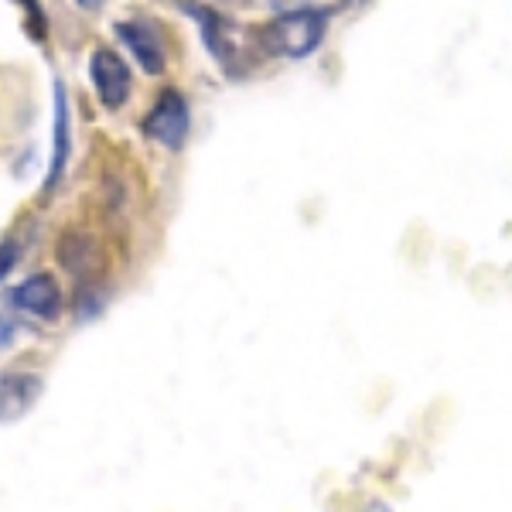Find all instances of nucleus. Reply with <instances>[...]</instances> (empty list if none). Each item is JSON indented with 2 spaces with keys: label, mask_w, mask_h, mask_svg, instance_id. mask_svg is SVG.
Instances as JSON below:
<instances>
[{
  "label": "nucleus",
  "mask_w": 512,
  "mask_h": 512,
  "mask_svg": "<svg viewBox=\"0 0 512 512\" xmlns=\"http://www.w3.org/2000/svg\"><path fill=\"white\" fill-rule=\"evenodd\" d=\"M325 28H328V11H291L280 14L277 21L263 24L256 31V41L267 55H277V59H304L325 41Z\"/></svg>",
  "instance_id": "1"
},
{
  "label": "nucleus",
  "mask_w": 512,
  "mask_h": 512,
  "mask_svg": "<svg viewBox=\"0 0 512 512\" xmlns=\"http://www.w3.org/2000/svg\"><path fill=\"white\" fill-rule=\"evenodd\" d=\"M147 140L168 147V151H181L188 137V103L178 89H164L158 96V103L151 106V113L140 123Z\"/></svg>",
  "instance_id": "2"
},
{
  "label": "nucleus",
  "mask_w": 512,
  "mask_h": 512,
  "mask_svg": "<svg viewBox=\"0 0 512 512\" xmlns=\"http://www.w3.org/2000/svg\"><path fill=\"white\" fill-rule=\"evenodd\" d=\"M89 76H93L96 96L106 110H120L130 96V69L113 48H96L93 62H89Z\"/></svg>",
  "instance_id": "3"
},
{
  "label": "nucleus",
  "mask_w": 512,
  "mask_h": 512,
  "mask_svg": "<svg viewBox=\"0 0 512 512\" xmlns=\"http://www.w3.org/2000/svg\"><path fill=\"white\" fill-rule=\"evenodd\" d=\"M178 7L185 14H192V18L202 24V41L205 48H209L212 55L222 62V69L226 72H236V28L233 21H226L219 11H212L209 4H192V0H178Z\"/></svg>",
  "instance_id": "4"
},
{
  "label": "nucleus",
  "mask_w": 512,
  "mask_h": 512,
  "mask_svg": "<svg viewBox=\"0 0 512 512\" xmlns=\"http://www.w3.org/2000/svg\"><path fill=\"white\" fill-rule=\"evenodd\" d=\"M45 393V379L28 369H11L0 376V424H14L28 414Z\"/></svg>",
  "instance_id": "5"
},
{
  "label": "nucleus",
  "mask_w": 512,
  "mask_h": 512,
  "mask_svg": "<svg viewBox=\"0 0 512 512\" xmlns=\"http://www.w3.org/2000/svg\"><path fill=\"white\" fill-rule=\"evenodd\" d=\"M11 304L24 315H35L41 321H52L62 311V291L55 284V277L48 274H35L28 280H21L11 291Z\"/></svg>",
  "instance_id": "6"
},
{
  "label": "nucleus",
  "mask_w": 512,
  "mask_h": 512,
  "mask_svg": "<svg viewBox=\"0 0 512 512\" xmlns=\"http://www.w3.org/2000/svg\"><path fill=\"white\" fill-rule=\"evenodd\" d=\"M117 35H120L123 45L130 48V55L140 62V69H144L147 76H161L164 72V48H161V41L151 28H144V24H137V21H120Z\"/></svg>",
  "instance_id": "7"
},
{
  "label": "nucleus",
  "mask_w": 512,
  "mask_h": 512,
  "mask_svg": "<svg viewBox=\"0 0 512 512\" xmlns=\"http://www.w3.org/2000/svg\"><path fill=\"white\" fill-rule=\"evenodd\" d=\"M59 260H62V267L69 270L72 277H89L96 270V263H99V250H96L93 239L69 233L62 239V246H59Z\"/></svg>",
  "instance_id": "8"
},
{
  "label": "nucleus",
  "mask_w": 512,
  "mask_h": 512,
  "mask_svg": "<svg viewBox=\"0 0 512 512\" xmlns=\"http://www.w3.org/2000/svg\"><path fill=\"white\" fill-rule=\"evenodd\" d=\"M65 161H69V106H65V89L55 86V158H52V175L45 178V192L59 181Z\"/></svg>",
  "instance_id": "9"
},
{
  "label": "nucleus",
  "mask_w": 512,
  "mask_h": 512,
  "mask_svg": "<svg viewBox=\"0 0 512 512\" xmlns=\"http://www.w3.org/2000/svg\"><path fill=\"white\" fill-rule=\"evenodd\" d=\"M18 243H0V280L11 274L14 267H18Z\"/></svg>",
  "instance_id": "10"
},
{
  "label": "nucleus",
  "mask_w": 512,
  "mask_h": 512,
  "mask_svg": "<svg viewBox=\"0 0 512 512\" xmlns=\"http://www.w3.org/2000/svg\"><path fill=\"white\" fill-rule=\"evenodd\" d=\"M11 335H14V325H11V321H4V318H0V345H4Z\"/></svg>",
  "instance_id": "11"
},
{
  "label": "nucleus",
  "mask_w": 512,
  "mask_h": 512,
  "mask_svg": "<svg viewBox=\"0 0 512 512\" xmlns=\"http://www.w3.org/2000/svg\"><path fill=\"white\" fill-rule=\"evenodd\" d=\"M76 4L82 7V11H96V7L103 4V0H76Z\"/></svg>",
  "instance_id": "12"
}]
</instances>
